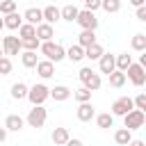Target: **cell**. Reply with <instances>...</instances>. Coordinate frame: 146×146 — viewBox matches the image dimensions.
Here are the masks:
<instances>
[{
	"mask_svg": "<svg viewBox=\"0 0 146 146\" xmlns=\"http://www.w3.org/2000/svg\"><path fill=\"white\" fill-rule=\"evenodd\" d=\"M100 7V0H84V9L87 11H96Z\"/></svg>",
	"mask_w": 146,
	"mask_h": 146,
	"instance_id": "38",
	"label": "cell"
},
{
	"mask_svg": "<svg viewBox=\"0 0 146 146\" xmlns=\"http://www.w3.org/2000/svg\"><path fill=\"white\" fill-rule=\"evenodd\" d=\"M137 18L139 21H146V7H137Z\"/></svg>",
	"mask_w": 146,
	"mask_h": 146,
	"instance_id": "39",
	"label": "cell"
},
{
	"mask_svg": "<svg viewBox=\"0 0 146 146\" xmlns=\"http://www.w3.org/2000/svg\"><path fill=\"white\" fill-rule=\"evenodd\" d=\"M78 78H80V82H82V87H87L89 91H96V89H100V75L98 73H94L89 66H84V68H80V73H78Z\"/></svg>",
	"mask_w": 146,
	"mask_h": 146,
	"instance_id": "2",
	"label": "cell"
},
{
	"mask_svg": "<svg viewBox=\"0 0 146 146\" xmlns=\"http://www.w3.org/2000/svg\"><path fill=\"white\" fill-rule=\"evenodd\" d=\"M130 110H135V105H132V98H128V96L112 103V116H125Z\"/></svg>",
	"mask_w": 146,
	"mask_h": 146,
	"instance_id": "8",
	"label": "cell"
},
{
	"mask_svg": "<svg viewBox=\"0 0 146 146\" xmlns=\"http://www.w3.org/2000/svg\"><path fill=\"white\" fill-rule=\"evenodd\" d=\"M100 7L107 11V14H116L121 9V0H100Z\"/></svg>",
	"mask_w": 146,
	"mask_h": 146,
	"instance_id": "32",
	"label": "cell"
},
{
	"mask_svg": "<svg viewBox=\"0 0 146 146\" xmlns=\"http://www.w3.org/2000/svg\"><path fill=\"white\" fill-rule=\"evenodd\" d=\"M27 84H23V82H16V84H11V98H16V100H23V98H27Z\"/></svg>",
	"mask_w": 146,
	"mask_h": 146,
	"instance_id": "25",
	"label": "cell"
},
{
	"mask_svg": "<svg viewBox=\"0 0 146 146\" xmlns=\"http://www.w3.org/2000/svg\"><path fill=\"white\" fill-rule=\"evenodd\" d=\"M94 116H96V110H94L91 103H80L78 105V119L80 121H91Z\"/></svg>",
	"mask_w": 146,
	"mask_h": 146,
	"instance_id": "13",
	"label": "cell"
},
{
	"mask_svg": "<svg viewBox=\"0 0 146 146\" xmlns=\"http://www.w3.org/2000/svg\"><path fill=\"white\" fill-rule=\"evenodd\" d=\"M114 141H116L119 146H128V144L132 141V132H130V130H125V128H121V130H116V132H114Z\"/></svg>",
	"mask_w": 146,
	"mask_h": 146,
	"instance_id": "24",
	"label": "cell"
},
{
	"mask_svg": "<svg viewBox=\"0 0 146 146\" xmlns=\"http://www.w3.org/2000/svg\"><path fill=\"white\" fill-rule=\"evenodd\" d=\"M2 23H5V27H9V30H18V27L23 25V16H18V14L14 11V14H7V16L2 18Z\"/></svg>",
	"mask_w": 146,
	"mask_h": 146,
	"instance_id": "19",
	"label": "cell"
},
{
	"mask_svg": "<svg viewBox=\"0 0 146 146\" xmlns=\"http://www.w3.org/2000/svg\"><path fill=\"white\" fill-rule=\"evenodd\" d=\"M66 57H68L71 62H80V59L84 57V48H80V46L75 43V46H71V48L66 50Z\"/></svg>",
	"mask_w": 146,
	"mask_h": 146,
	"instance_id": "28",
	"label": "cell"
},
{
	"mask_svg": "<svg viewBox=\"0 0 146 146\" xmlns=\"http://www.w3.org/2000/svg\"><path fill=\"white\" fill-rule=\"evenodd\" d=\"M5 139H7V130H5V128H0V141H5Z\"/></svg>",
	"mask_w": 146,
	"mask_h": 146,
	"instance_id": "43",
	"label": "cell"
},
{
	"mask_svg": "<svg viewBox=\"0 0 146 146\" xmlns=\"http://www.w3.org/2000/svg\"><path fill=\"white\" fill-rule=\"evenodd\" d=\"M23 119L18 116V114H9L7 116V121H5V130H14V132H18L21 128H23Z\"/></svg>",
	"mask_w": 146,
	"mask_h": 146,
	"instance_id": "20",
	"label": "cell"
},
{
	"mask_svg": "<svg viewBox=\"0 0 146 146\" xmlns=\"http://www.w3.org/2000/svg\"><path fill=\"white\" fill-rule=\"evenodd\" d=\"M78 14H80V9L75 7V5H66L64 9H59V18H64V21H75L78 18Z\"/></svg>",
	"mask_w": 146,
	"mask_h": 146,
	"instance_id": "21",
	"label": "cell"
},
{
	"mask_svg": "<svg viewBox=\"0 0 146 146\" xmlns=\"http://www.w3.org/2000/svg\"><path fill=\"white\" fill-rule=\"evenodd\" d=\"M9 73H11V59L0 57V75H9Z\"/></svg>",
	"mask_w": 146,
	"mask_h": 146,
	"instance_id": "36",
	"label": "cell"
},
{
	"mask_svg": "<svg viewBox=\"0 0 146 146\" xmlns=\"http://www.w3.org/2000/svg\"><path fill=\"white\" fill-rule=\"evenodd\" d=\"M18 34H21V39H32V36H36V27L30 23H23L18 27Z\"/></svg>",
	"mask_w": 146,
	"mask_h": 146,
	"instance_id": "29",
	"label": "cell"
},
{
	"mask_svg": "<svg viewBox=\"0 0 146 146\" xmlns=\"http://www.w3.org/2000/svg\"><path fill=\"white\" fill-rule=\"evenodd\" d=\"M18 50H21L18 36H2V52L5 55H18Z\"/></svg>",
	"mask_w": 146,
	"mask_h": 146,
	"instance_id": "9",
	"label": "cell"
},
{
	"mask_svg": "<svg viewBox=\"0 0 146 146\" xmlns=\"http://www.w3.org/2000/svg\"><path fill=\"white\" fill-rule=\"evenodd\" d=\"M91 43H96V32L94 30H82L78 36V46L80 48H89Z\"/></svg>",
	"mask_w": 146,
	"mask_h": 146,
	"instance_id": "16",
	"label": "cell"
},
{
	"mask_svg": "<svg viewBox=\"0 0 146 146\" xmlns=\"http://www.w3.org/2000/svg\"><path fill=\"white\" fill-rule=\"evenodd\" d=\"M107 78H110V87H114V89L125 84V73H121V71H112Z\"/></svg>",
	"mask_w": 146,
	"mask_h": 146,
	"instance_id": "26",
	"label": "cell"
},
{
	"mask_svg": "<svg viewBox=\"0 0 146 146\" xmlns=\"http://www.w3.org/2000/svg\"><path fill=\"white\" fill-rule=\"evenodd\" d=\"M48 87L46 84H34V87H30L27 89V98H30V103L32 105H43V100L48 98Z\"/></svg>",
	"mask_w": 146,
	"mask_h": 146,
	"instance_id": "6",
	"label": "cell"
},
{
	"mask_svg": "<svg viewBox=\"0 0 146 146\" xmlns=\"http://www.w3.org/2000/svg\"><path fill=\"white\" fill-rule=\"evenodd\" d=\"M64 146H84V144H82L80 139H68V141H66Z\"/></svg>",
	"mask_w": 146,
	"mask_h": 146,
	"instance_id": "40",
	"label": "cell"
},
{
	"mask_svg": "<svg viewBox=\"0 0 146 146\" xmlns=\"http://www.w3.org/2000/svg\"><path fill=\"white\" fill-rule=\"evenodd\" d=\"M132 48H135L137 52H144V50H146V34H141V32L135 34V36H132Z\"/></svg>",
	"mask_w": 146,
	"mask_h": 146,
	"instance_id": "33",
	"label": "cell"
},
{
	"mask_svg": "<svg viewBox=\"0 0 146 146\" xmlns=\"http://www.w3.org/2000/svg\"><path fill=\"white\" fill-rule=\"evenodd\" d=\"M39 46H41V41H39L36 36H32V39H21V48L27 50V52H36Z\"/></svg>",
	"mask_w": 146,
	"mask_h": 146,
	"instance_id": "27",
	"label": "cell"
},
{
	"mask_svg": "<svg viewBox=\"0 0 146 146\" xmlns=\"http://www.w3.org/2000/svg\"><path fill=\"white\" fill-rule=\"evenodd\" d=\"M132 64V57L128 55V52H123V55H116L114 57V71H121V73H125V68Z\"/></svg>",
	"mask_w": 146,
	"mask_h": 146,
	"instance_id": "17",
	"label": "cell"
},
{
	"mask_svg": "<svg viewBox=\"0 0 146 146\" xmlns=\"http://www.w3.org/2000/svg\"><path fill=\"white\" fill-rule=\"evenodd\" d=\"M46 119H48V110L43 105H34L27 114V125L30 128H41L46 123Z\"/></svg>",
	"mask_w": 146,
	"mask_h": 146,
	"instance_id": "3",
	"label": "cell"
},
{
	"mask_svg": "<svg viewBox=\"0 0 146 146\" xmlns=\"http://www.w3.org/2000/svg\"><path fill=\"white\" fill-rule=\"evenodd\" d=\"M144 121H146V114L144 112H139V110H130L125 116H123V123H125V130H137V128H141L144 125Z\"/></svg>",
	"mask_w": 146,
	"mask_h": 146,
	"instance_id": "4",
	"label": "cell"
},
{
	"mask_svg": "<svg viewBox=\"0 0 146 146\" xmlns=\"http://www.w3.org/2000/svg\"><path fill=\"white\" fill-rule=\"evenodd\" d=\"M71 89L66 87V84H57V87H52L50 91H48V96L52 98V100H57V103H62V100H68L71 98Z\"/></svg>",
	"mask_w": 146,
	"mask_h": 146,
	"instance_id": "10",
	"label": "cell"
},
{
	"mask_svg": "<svg viewBox=\"0 0 146 146\" xmlns=\"http://www.w3.org/2000/svg\"><path fill=\"white\" fill-rule=\"evenodd\" d=\"M21 62H23V66L25 68H34L36 66V62H39V57H36V52H23V57H21Z\"/></svg>",
	"mask_w": 146,
	"mask_h": 146,
	"instance_id": "30",
	"label": "cell"
},
{
	"mask_svg": "<svg viewBox=\"0 0 146 146\" xmlns=\"http://www.w3.org/2000/svg\"><path fill=\"white\" fill-rule=\"evenodd\" d=\"M128 146H144V141H141V139H132Z\"/></svg>",
	"mask_w": 146,
	"mask_h": 146,
	"instance_id": "41",
	"label": "cell"
},
{
	"mask_svg": "<svg viewBox=\"0 0 146 146\" xmlns=\"http://www.w3.org/2000/svg\"><path fill=\"white\" fill-rule=\"evenodd\" d=\"M39 50L46 55V59H48V62H62V59L66 57V50H64V46H59V43H52V41H43V43L39 46Z\"/></svg>",
	"mask_w": 146,
	"mask_h": 146,
	"instance_id": "1",
	"label": "cell"
},
{
	"mask_svg": "<svg viewBox=\"0 0 146 146\" xmlns=\"http://www.w3.org/2000/svg\"><path fill=\"white\" fill-rule=\"evenodd\" d=\"M2 55H5V52H2V48H0V57H2Z\"/></svg>",
	"mask_w": 146,
	"mask_h": 146,
	"instance_id": "45",
	"label": "cell"
},
{
	"mask_svg": "<svg viewBox=\"0 0 146 146\" xmlns=\"http://www.w3.org/2000/svg\"><path fill=\"white\" fill-rule=\"evenodd\" d=\"M23 18H25V23H30V25H39V23H43V16H41V9H34V7H30V9H25V14H23Z\"/></svg>",
	"mask_w": 146,
	"mask_h": 146,
	"instance_id": "14",
	"label": "cell"
},
{
	"mask_svg": "<svg viewBox=\"0 0 146 146\" xmlns=\"http://www.w3.org/2000/svg\"><path fill=\"white\" fill-rule=\"evenodd\" d=\"M0 43H2V36H0Z\"/></svg>",
	"mask_w": 146,
	"mask_h": 146,
	"instance_id": "46",
	"label": "cell"
},
{
	"mask_svg": "<svg viewBox=\"0 0 146 146\" xmlns=\"http://www.w3.org/2000/svg\"><path fill=\"white\" fill-rule=\"evenodd\" d=\"M130 2H132L135 7H144V2H146V0H130Z\"/></svg>",
	"mask_w": 146,
	"mask_h": 146,
	"instance_id": "42",
	"label": "cell"
},
{
	"mask_svg": "<svg viewBox=\"0 0 146 146\" xmlns=\"http://www.w3.org/2000/svg\"><path fill=\"white\" fill-rule=\"evenodd\" d=\"M103 52H105V50H103V46H100L98 41H96V43H91L89 48H84V57H87V59H91V62H94V59H100V55H103Z\"/></svg>",
	"mask_w": 146,
	"mask_h": 146,
	"instance_id": "22",
	"label": "cell"
},
{
	"mask_svg": "<svg viewBox=\"0 0 146 146\" xmlns=\"http://www.w3.org/2000/svg\"><path fill=\"white\" fill-rule=\"evenodd\" d=\"M41 16H43V23L52 25V23H57V21H59V9H57L55 5H50V7L41 9Z\"/></svg>",
	"mask_w": 146,
	"mask_h": 146,
	"instance_id": "15",
	"label": "cell"
},
{
	"mask_svg": "<svg viewBox=\"0 0 146 146\" xmlns=\"http://www.w3.org/2000/svg\"><path fill=\"white\" fill-rule=\"evenodd\" d=\"M132 105H135V110L144 112V110H146V94H139L137 98H132Z\"/></svg>",
	"mask_w": 146,
	"mask_h": 146,
	"instance_id": "37",
	"label": "cell"
},
{
	"mask_svg": "<svg viewBox=\"0 0 146 146\" xmlns=\"http://www.w3.org/2000/svg\"><path fill=\"white\" fill-rule=\"evenodd\" d=\"M34 68H36V73H39L43 80H46V78H50V75L55 73V66H52V62H48V59L36 62V66H34Z\"/></svg>",
	"mask_w": 146,
	"mask_h": 146,
	"instance_id": "18",
	"label": "cell"
},
{
	"mask_svg": "<svg viewBox=\"0 0 146 146\" xmlns=\"http://www.w3.org/2000/svg\"><path fill=\"white\" fill-rule=\"evenodd\" d=\"M16 11V0H2L0 2V14H14Z\"/></svg>",
	"mask_w": 146,
	"mask_h": 146,
	"instance_id": "35",
	"label": "cell"
},
{
	"mask_svg": "<svg viewBox=\"0 0 146 146\" xmlns=\"http://www.w3.org/2000/svg\"><path fill=\"white\" fill-rule=\"evenodd\" d=\"M0 2H2V0H0Z\"/></svg>",
	"mask_w": 146,
	"mask_h": 146,
	"instance_id": "47",
	"label": "cell"
},
{
	"mask_svg": "<svg viewBox=\"0 0 146 146\" xmlns=\"http://www.w3.org/2000/svg\"><path fill=\"white\" fill-rule=\"evenodd\" d=\"M68 139H71V135H68L66 128H55V130H52V141H55L57 146H64Z\"/></svg>",
	"mask_w": 146,
	"mask_h": 146,
	"instance_id": "23",
	"label": "cell"
},
{
	"mask_svg": "<svg viewBox=\"0 0 146 146\" xmlns=\"http://www.w3.org/2000/svg\"><path fill=\"white\" fill-rule=\"evenodd\" d=\"M73 98H75L78 103H89V100H91V91H89L87 87H80V89L73 91Z\"/></svg>",
	"mask_w": 146,
	"mask_h": 146,
	"instance_id": "31",
	"label": "cell"
},
{
	"mask_svg": "<svg viewBox=\"0 0 146 146\" xmlns=\"http://www.w3.org/2000/svg\"><path fill=\"white\" fill-rule=\"evenodd\" d=\"M96 123H98V128H112L114 125V116L112 114H98Z\"/></svg>",
	"mask_w": 146,
	"mask_h": 146,
	"instance_id": "34",
	"label": "cell"
},
{
	"mask_svg": "<svg viewBox=\"0 0 146 146\" xmlns=\"http://www.w3.org/2000/svg\"><path fill=\"white\" fill-rule=\"evenodd\" d=\"M98 68H100V73L110 75V73L114 71V55L103 52V55H100V59H98Z\"/></svg>",
	"mask_w": 146,
	"mask_h": 146,
	"instance_id": "12",
	"label": "cell"
},
{
	"mask_svg": "<svg viewBox=\"0 0 146 146\" xmlns=\"http://www.w3.org/2000/svg\"><path fill=\"white\" fill-rule=\"evenodd\" d=\"M125 73H128L125 78H128L135 87H141V84L146 82V68H141L139 64H130V66L125 68Z\"/></svg>",
	"mask_w": 146,
	"mask_h": 146,
	"instance_id": "5",
	"label": "cell"
},
{
	"mask_svg": "<svg viewBox=\"0 0 146 146\" xmlns=\"http://www.w3.org/2000/svg\"><path fill=\"white\" fill-rule=\"evenodd\" d=\"M52 36H55V30H52V25H48V23H39L36 25V39L43 43V41H52Z\"/></svg>",
	"mask_w": 146,
	"mask_h": 146,
	"instance_id": "11",
	"label": "cell"
},
{
	"mask_svg": "<svg viewBox=\"0 0 146 146\" xmlns=\"http://www.w3.org/2000/svg\"><path fill=\"white\" fill-rule=\"evenodd\" d=\"M2 27H5V23H2V18H0V30H2Z\"/></svg>",
	"mask_w": 146,
	"mask_h": 146,
	"instance_id": "44",
	"label": "cell"
},
{
	"mask_svg": "<svg viewBox=\"0 0 146 146\" xmlns=\"http://www.w3.org/2000/svg\"><path fill=\"white\" fill-rule=\"evenodd\" d=\"M75 23H78L82 30H94V32H96V27H98V18H96V14H94V11H87V9L78 14Z\"/></svg>",
	"mask_w": 146,
	"mask_h": 146,
	"instance_id": "7",
	"label": "cell"
}]
</instances>
